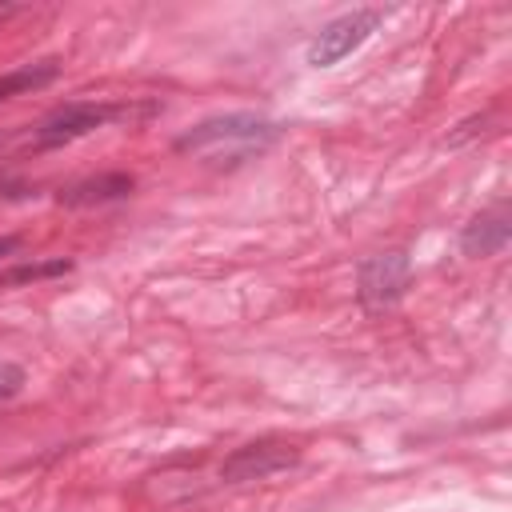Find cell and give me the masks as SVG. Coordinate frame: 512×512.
<instances>
[{"mask_svg":"<svg viewBox=\"0 0 512 512\" xmlns=\"http://www.w3.org/2000/svg\"><path fill=\"white\" fill-rule=\"evenodd\" d=\"M380 20H384L380 8H356V12H344V16L328 20V24L316 32V40L308 44V64H312V68H332V64H340L348 52H356V48L380 28Z\"/></svg>","mask_w":512,"mask_h":512,"instance_id":"4","label":"cell"},{"mask_svg":"<svg viewBox=\"0 0 512 512\" xmlns=\"http://www.w3.org/2000/svg\"><path fill=\"white\" fill-rule=\"evenodd\" d=\"M512 240V212L508 200H496L492 208H484L480 216H472L460 232V252L464 256H496L504 252Z\"/></svg>","mask_w":512,"mask_h":512,"instance_id":"6","label":"cell"},{"mask_svg":"<svg viewBox=\"0 0 512 512\" xmlns=\"http://www.w3.org/2000/svg\"><path fill=\"white\" fill-rule=\"evenodd\" d=\"M16 248H20V236H0V256H8Z\"/></svg>","mask_w":512,"mask_h":512,"instance_id":"11","label":"cell"},{"mask_svg":"<svg viewBox=\"0 0 512 512\" xmlns=\"http://www.w3.org/2000/svg\"><path fill=\"white\" fill-rule=\"evenodd\" d=\"M24 368L20 364H12V360H0V400H12L20 388H24Z\"/></svg>","mask_w":512,"mask_h":512,"instance_id":"10","label":"cell"},{"mask_svg":"<svg viewBox=\"0 0 512 512\" xmlns=\"http://www.w3.org/2000/svg\"><path fill=\"white\" fill-rule=\"evenodd\" d=\"M412 284V260L404 248H388L376 256H364L356 268V296L364 312H388L404 300Z\"/></svg>","mask_w":512,"mask_h":512,"instance_id":"3","label":"cell"},{"mask_svg":"<svg viewBox=\"0 0 512 512\" xmlns=\"http://www.w3.org/2000/svg\"><path fill=\"white\" fill-rule=\"evenodd\" d=\"M296 460H300V448L296 444H284V440H252V444H240L236 452L224 456L220 480L224 484L264 480V476H276V472L292 468Z\"/></svg>","mask_w":512,"mask_h":512,"instance_id":"5","label":"cell"},{"mask_svg":"<svg viewBox=\"0 0 512 512\" xmlns=\"http://www.w3.org/2000/svg\"><path fill=\"white\" fill-rule=\"evenodd\" d=\"M160 104H96V100H76V104H64V108H56L44 124H36V136H32V148H64V144H72V140H80V136H88V132H96V128H104V124H112V120H144V116H152Z\"/></svg>","mask_w":512,"mask_h":512,"instance_id":"2","label":"cell"},{"mask_svg":"<svg viewBox=\"0 0 512 512\" xmlns=\"http://www.w3.org/2000/svg\"><path fill=\"white\" fill-rule=\"evenodd\" d=\"M60 76V64L56 60H40V64H24L16 72H4L0 76V100L8 96H20V92H32V88H44Z\"/></svg>","mask_w":512,"mask_h":512,"instance_id":"9","label":"cell"},{"mask_svg":"<svg viewBox=\"0 0 512 512\" xmlns=\"http://www.w3.org/2000/svg\"><path fill=\"white\" fill-rule=\"evenodd\" d=\"M284 124H272L256 112H228V116H208L200 120L196 128L180 132L176 136V152H212V156H224V148H236L232 156H252V152H264L272 140H280Z\"/></svg>","mask_w":512,"mask_h":512,"instance_id":"1","label":"cell"},{"mask_svg":"<svg viewBox=\"0 0 512 512\" xmlns=\"http://www.w3.org/2000/svg\"><path fill=\"white\" fill-rule=\"evenodd\" d=\"M132 188H136L132 172H100V176H88V180H76V184L60 188L56 200L64 208H92V204L124 200V196H132Z\"/></svg>","mask_w":512,"mask_h":512,"instance_id":"7","label":"cell"},{"mask_svg":"<svg viewBox=\"0 0 512 512\" xmlns=\"http://www.w3.org/2000/svg\"><path fill=\"white\" fill-rule=\"evenodd\" d=\"M72 272V260L68 256H56V260H24V264H12L0 272V288H20V284H36V280H56V276H68Z\"/></svg>","mask_w":512,"mask_h":512,"instance_id":"8","label":"cell"}]
</instances>
